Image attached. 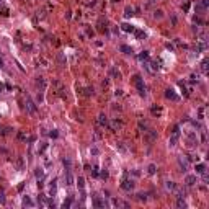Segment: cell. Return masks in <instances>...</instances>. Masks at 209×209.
Returning <instances> with one entry per match:
<instances>
[{
	"mask_svg": "<svg viewBox=\"0 0 209 209\" xmlns=\"http://www.w3.org/2000/svg\"><path fill=\"white\" fill-rule=\"evenodd\" d=\"M132 82H134V85L137 87L139 95H141V96H146V87H144V82H142V77H141V75H134V77H132Z\"/></svg>",
	"mask_w": 209,
	"mask_h": 209,
	"instance_id": "1",
	"label": "cell"
},
{
	"mask_svg": "<svg viewBox=\"0 0 209 209\" xmlns=\"http://www.w3.org/2000/svg\"><path fill=\"white\" fill-rule=\"evenodd\" d=\"M144 139H146L149 144L155 142V141H157V131H154V129H149V131H146V134H144Z\"/></svg>",
	"mask_w": 209,
	"mask_h": 209,
	"instance_id": "2",
	"label": "cell"
},
{
	"mask_svg": "<svg viewBox=\"0 0 209 209\" xmlns=\"http://www.w3.org/2000/svg\"><path fill=\"white\" fill-rule=\"evenodd\" d=\"M121 188H123L124 191H131L132 188H134V181H132V180H129V178H124L123 180V183H121Z\"/></svg>",
	"mask_w": 209,
	"mask_h": 209,
	"instance_id": "3",
	"label": "cell"
},
{
	"mask_svg": "<svg viewBox=\"0 0 209 209\" xmlns=\"http://www.w3.org/2000/svg\"><path fill=\"white\" fill-rule=\"evenodd\" d=\"M108 127L111 131H119L121 127H123V121H119V119H114L111 123H108Z\"/></svg>",
	"mask_w": 209,
	"mask_h": 209,
	"instance_id": "4",
	"label": "cell"
},
{
	"mask_svg": "<svg viewBox=\"0 0 209 209\" xmlns=\"http://www.w3.org/2000/svg\"><path fill=\"white\" fill-rule=\"evenodd\" d=\"M198 144V136H196V132H190L188 134V147H194Z\"/></svg>",
	"mask_w": 209,
	"mask_h": 209,
	"instance_id": "5",
	"label": "cell"
},
{
	"mask_svg": "<svg viewBox=\"0 0 209 209\" xmlns=\"http://www.w3.org/2000/svg\"><path fill=\"white\" fill-rule=\"evenodd\" d=\"M165 96H167L168 100H172V101H178V100H180V98H178V95H175V91L170 90V88H168V90H165Z\"/></svg>",
	"mask_w": 209,
	"mask_h": 209,
	"instance_id": "6",
	"label": "cell"
},
{
	"mask_svg": "<svg viewBox=\"0 0 209 209\" xmlns=\"http://www.w3.org/2000/svg\"><path fill=\"white\" fill-rule=\"evenodd\" d=\"M26 109H28V113H36V104L33 103L30 98L26 100Z\"/></svg>",
	"mask_w": 209,
	"mask_h": 209,
	"instance_id": "7",
	"label": "cell"
},
{
	"mask_svg": "<svg viewBox=\"0 0 209 209\" xmlns=\"http://www.w3.org/2000/svg\"><path fill=\"white\" fill-rule=\"evenodd\" d=\"M108 118H106V116H104V114H100V116H98V124H100V126H103V127H108Z\"/></svg>",
	"mask_w": 209,
	"mask_h": 209,
	"instance_id": "8",
	"label": "cell"
},
{
	"mask_svg": "<svg viewBox=\"0 0 209 209\" xmlns=\"http://www.w3.org/2000/svg\"><path fill=\"white\" fill-rule=\"evenodd\" d=\"M185 183H186L188 186H193L196 183V175H188V177L185 178Z\"/></svg>",
	"mask_w": 209,
	"mask_h": 209,
	"instance_id": "9",
	"label": "cell"
},
{
	"mask_svg": "<svg viewBox=\"0 0 209 209\" xmlns=\"http://www.w3.org/2000/svg\"><path fill=\"white\" fill-rule=\"evenodd\" d=\"M178 165H180V172H186V168H188L186 160H183L181 157H180V159H178Z\"/></svg>",
	"mask_w": 209,
	"mask_h": 209,
	"instance_id": "10",
	"label": "cell"
},
{
	"mask_svg": "<svg viewBox=\"0 0 209 209\" xmlns=\"http://www.w3.org/2000/svg\"><path fill=\"white\" fill-rule=\"evenodd\" d=\"M36 85L39 87L41 90H44V88H46V85H47V82H46V80H44L43 77H38V78H36Z\"/></svg>",
	"mask_w": 209,
	"mask_h": 209,
	"instance_id": "11",
	"label": "cell"
},
{
	"mask_svg": "<svg viewBox=\"0 0 209 209\" xmlns=\"http://www.w3.org/2000/svg\"><path fill=\"white\" fill-rule=\"evenodd\" d=\"M121 30L126 31V33H134V26H131L129 23H123V25H121Z\"/></svg>",
	"mask_w": 209,
	"mask_h": 209,
	"instance_id": "12",
	"label": "cell"
},
{
	"mask_svg": "<svg viewBox=\"0 0 209 209\" xmlns=\"http://www.w3.org/2000/svg\"><path fill=\"white\" fill-rule=\"evenodd\" d=\"M93 206H95V208H104L106 203H104L103 199H100V198H95V199H93Z\"/></svg>",
	"mask_w": 209,
	"mask_h": 209,
	"instance_id": "13",
	"label": "cell"
},
{
	"mask_svg": "<svg viewBox=\"0 0 209 209\" xmlns=\"http://www.w3.org/2000/svg\"><path fill=\"white\" fill-rule=\"evenodd\" d=\"M150 111H152V114H154V116H157V118H159L160 114H162V106H152V108H150Z\"/></svg>",
	"mask_w": 209,
	"mask_h": 209,
	"instance_id": "14",
	"label": "cell"
},
{
	"mask_svg": "<svg viewBox=\"0 0 209 209\" xmlns=\"http://www.w3.org/2000/svg\"><path fill=\"white\" fill-rule=\"evenodd\" d=\"M23 206H25V208H33V206H34V203H33L31 199H30V198H28V196H25V198H23Z\"/></svg>",
	"mask_w": 209,
	"mask_h": 209,
	"instance_id": "15",
	"label": "cell"
},
{
	"mask_svg": "<svg viewBox=\"0 0 209 209\" xmlns=\"http://www.w3.org/2000/svg\"><path fill=\"white\" fill-rule=\"evenodd\" d=\"M65 181H67L65 185H69V186H70V185L74 183V177H72V173H70V172L65 173Z\"/></svg>",
	"mask_w": 209,
	"mask_h": 209,
	"instance_id": "16",
	"label": "cell"
},
{
	"mask_svg": "<svg viewBox=\"0 0 209 209\" xmlns=\"http://www.w3.org/2000/svg\"><path fill=\"white\" fill-rule=\"evenodd\" d=\"M204 172H206V165L204 164H198L196 165V173H201V175H203Z\"/></svg>",
	"mask_w": 209,
	"mask_h": 209,
	"instance_id": "17",
	"label": "cell"
},
{
	"mask_svg": "<svg viewBox=\"0 0 209 209\" xmlns=\"http://www.w3.org/2000/svg\"><path fill=\"white\" fill-rule=\"evenodd\" d=\"M165 188H167L168 191H173V190H177V185H175L173 181H167L165 183Z\"/></svg>",
	"mask_w": 209,
	"mask_h": 209,
	"instance_id": "18",
	"label": "cell"
},
{
	"mask_svg": "<svg viewBox=\"0 0 209 209\" xmlns=\"http://www.w3.org/2000/svg\"><path fill=\"white\" fill-rule=\"evenodd\" d=\"M134 34L137 36V39H144V38H146V33L141 31V30H134Z\"/></svg>",
	"mask_w": 209,
	"mask_h": 209,
	"instance_id": "19",
	"label": "cell"
},
{
	"mask_svg": "<svg viewBox=\"0 0 209 209\" xmlns=\"http://www.w3.org/2000/svg\"><path fill=\"white\" fill-rule=\"evenodd\" d=\"M72 203H74V199H72V198H69V199H65V201L62 203V208H64V209L70 208V206H72Z\"/></svg>",
	"mask_w": 209,
	"mask_h": 209,
	"instance_id": "20",
	"label": "cell"
},
{
	"mask_svg": "<svg viewBox=\"0 0 209 209\" xmlns=\"http://www.w3.org/2000/svg\"><path fill=\"white\" fill-rule=\"evenodd\" d=\"M116 149H118L119 152H127L126 146H124V142H118V144H116Z\"/></svg>",
	"mask_w": 209,
	"mask_h": 209,
	"instance_id": "21",
	"label": "cell"
},
{
	"mask_svg": "<svg viewBox=\"0 0 209 209\" xmlns=\"http://www.w3.org/2000/svg\"><path fill=\"white\" fill-rule=\"evenodd\" d=\"M119 49L123 51L124 54H131V52H132V49H131V47H129V46H126V44H123V46H121V47H119Z\"/></svg>",
	"mask_w": 209,
	"mask_h": 209,
	"instance_id": "22",
	"label": "cell"
},
{
	"mask_svg": "<svg viewBox=\"0 0 209 209\" xmlns=\"http://www.w3.org/2000/svg\"><path fill=\"white\" fill-rule=\"evenodd\" d=\"M34 175H36V178H38V180H41V178L44 177V172H43L41 168H36V170H34Z\"/></svg>",
	"mask_w": 209,
	"mask_h": 209,
	"instance_id": "23",
	"label": "cell"
},
{
	"mask_svg": "<svg viewBox=\"0 0 209 209\" xmlns=\"http://www.w3.org/2000/svg\"><path fill=\"white\" fill-rule=\"evenodd\" d=\"M62 164H64V167H65V170H67V172H70V167H72L70 160H69V159H64V160H62Z\"/></svg>",
	"mask_w": 209,
	"mask_h": 209,
	"instance_id": "24",
	"label": "cell"
},
{
	"mask_svg": "<svg viewBox=\"0 0 209 209\" xmlns=\"http://www.w3.org/2000/svg\"><path fill=\"white\" fill-rule=\"evenodd\" d=\"M77 185L80 190H83V186H85V180H83V177H78L77 178Z\"/></svg>",
	"mask_w": 209,
	"mask_h": 209,
	"instance_id": "25",
	"label": "cell"
},
{
	"mask_svg": "<svg viewBox=\"0 0 209 209\" xmlns=\"http://www.w3.org/2000/svg\"><path fill=\"white\" fill-rule=\"evenodd\" d=\"M177 206H178V208H186V203H185L183 198H178V199H177Z\"/></svg>",
	"mask_w": 209,
	"mask_h": 209,
	"instance_id": "26",
	"label": "cell"
},
{
	"mask_svg": "<svg viewBox=\"0 0 209 209\" xmlns=\"http://www.w3.org/2000/svg\"><path fill=\"white\" fill-rule=\"evenodd\" d=\"M83 95H85V96H90V95H93V88H90V87L83 88Z\"/></svg>",
	"mask_w": 209,
	"mask_h": 209,
	"instance_id": "27",
	"label": "cell"
},
{
	"mask_svg": "<svg viewBox=\"0 0 209 209\" xmlns=\"http://www.w3.org/2000/svg\"><path fill=\"white\" fill-rule=\"evenodd\" d=\"M201 70H203V72H208V59H204L203 60V62H201Z\"/></svg>",
	"mask_w": 209,
	"mask_h": 209,
	"instance_id": "28",
	"label": "cell"
},
{
	"mask_svg": "<svg viewBox=\"0 0 209 209\" xmlns=\"http://www.w3.org/2000/svg\"><path fill=\"white\" fill-rule=\"evenodd\" d=\"M147 172H149L150 175H154V173L157 172V167H155L154 164H150V165H149V168H147Z\"/></svg>",
	"mask_w": 209,
	"mask_h": 209,
	"instance_id": "29",
	"label": "cell"
},
{
	"mask_svg": "<svg viewBox=\"0 0 209 209\" xmlns=\"http://www.w3.org/2000/svg\"><path fill=\"white\" fill-rule=\"evenodd\" d=\"M177 142H178V136H173L172 134V137H170V146H177Z\"/></svg>",
	"mask_w": 209,
	"mask_h": 209,
	"instance_id": "30",
	"label": "cell"
},
{
	"mask_svg": "<svg viewBox=\"0 0 209 209\" xmlns=\"http://www.w3.org/2000/svg\"><path fill=\"white\" fill-rule=\"evenodd\" d=\"M132 12H134V10H132L131 7H127V8L124 10V16H126V18H129V16H131V15H132Z\"/></svg>",
	"mask_w": 209,
	"mask_h": 209,
	"instance_id": "31",
	"label": "cell"
},
{
	"mask_svg": "<svg viewBox=\"0 0 209 209\" xmlns=\"http://www.w3.org/2000/svg\"><path fill=\"white\" fill-rule=\"evenodd\" d=\"M139 59H141V60H147V59H149V52H147V51H144L142 54H139Z\"/></svg>",
	"mask_w": 209,
	"mask_h": 209,
	"instance_id": "32",
	"label": "cell"
},
{
	"mask_svg": "<svg viewBox=\"0 0 209 209\" xmlns=\"http://www.w3.org/2000/svg\"><path fill=\"white\" fill-rule=\"evenodd\" d=\"M16 137H18L20 141H26V134H25V132H23V131H20L18 134H16Z\"/></svg>",
	"mask_w": 209,
	"mask_h": 209,
	"instance_id": "33",
	"label": "cell"
},
{
	"mask_svg": "<svg viewBox=\"0 0 209 209\" xmlns=\"http://www.w3.org/2000/svg\"><path fill=\"white\" fill-rule=\"evenodd\" d=\"M172 134H173V136H178V137H180V126H175V127H173Z\"/></svg>",
	"mask_w": 209,
	"mask_h": 209,
	"instance_id": "34",
	"label": "cell"
},
{
	"mask_svg": "<svg viewBox=\"0 0 209 209\" xmlns=\"http://www.w3.org/2000/svg\"><path fill=\"white\" fill-rule=\"evenodd\" d=\"M25 167V162H23V157H18V170H23Z\"/></svg>",
	"mask_w": 209,
	"mask_h": 209,
	"instance_id": "35",
	"label": "cell"
},
{
	"mask_svg": "<svg viewBox=\"0 0 209 209\" xmlns=\"http://www.w3.org/2000/svg\"><path fill=\"white\" fill-rule=\"evenodd\" d=\"M46 147H47V144H46V142H41V147L38 149V152H39V154H43V152L46 150Z\"/></svg>",
	"mask_w": 209,
	"mask_h": 209,
	"instance_id": "36",
	"label": "cell"
},
{
	"mask_svg": "<svg viewBox=\"0 0 209 209\" xmlns=\"http://www.w3.org/2000/svg\"><path fill=\"white\" fill-rule=\"evenodd\" d=\"M154 18H162V10H155L154 12Z\"/></svg>",
	"mask_w": 209,
	"mask_h": 209,
	"instance_id": "37",
	"label": "cell"
},
{
	"mask_svg": "<svg viewBox=\"0 0 209 209\" xmlns=\"http://www.w3.org/2000/svg\"><path fill=\"white\" fill-rule=\"evenodd\" d=\"M100 177L103 178V180H106L108 178V170H101V173H100Z\"/></svg>",
	"mask_w": 209,
	"mask_h": 209,
	"instance_id": "38",
	"label": "cell"
},
{
	"mask_svg": "<svg viewBox=\"0 0 209 209\" xmlns=\"http://www.w3.org/2000/svg\"><path fill=\"white\" fill-rule=\"evenodd\" d=\"M137 199H139V201H146V199H147V196L144 194V193H139V194H137Z\"/></svg>",
	"mask_w": 209,
	"mask_h": 209,
	"instance_id": "39",
	"label": "cell"
},
{
	"mask_svg": "<svg viewBox=\"0 0 209 209\" xmlns=\"http://www.w3.org/2000/svg\"><path fill=\"white\" fill-rule=\"evenodd\" d=\"M38 64H43V67H46V65H47V60L43 59V57H39V59H38Z\"/></svg>",
	"mask_w": 209,
	"mask_h": 209,
	"instance_id": "40",
	"label": "cell"
},
{
	"mask_svg": "<svg viewBox=\"0 0 209 209\" xmlns=\"http://www.w3.org/2000/svg\"><path fill=\"white\" fill-rule=\"evenodd\" d=\"M199 5L206 10V8H208V5H209V2H208V0H201V3H199Z\"/></svg>",
	"mask_w": 209,
	"mask_h": 209,
	"instance_id": "41",
	"label": "cell"
},
{
	"mask_svg": "<svg viewBox=\"0 0 209 209\" xmlns=\"http://www.w3.org/2000/svg\"><path fill=\"white\" fill-rule=\"evenodd\" d=\"M49 136L52 137V139H56V137L59 136V132H57V131H56V129H54V131H51V132H49Z\"/></svg>",
	"mask_w": 209,
	"mask_h": 209,
	"instance_id": "42",
	"label": "cell"
},
{
	"mask_svg": "<svg viewBox=\"0 0 209 209\" xmlns=\"http://www.w3.org/2000/svg\"><path fill=\"white\" fill-rule=\"evenodd\" d=\"M57 59H59V64H60V65H65V60H64V56H60V54H59V57H57Z\"/></svg>",
	"mask_w": 209,
	"mask_h": 209,
	"instance_id": "43",
	"label": "cell"
},
{
	"mask_svg": "<svg viewBox=\"0 0 209 209\" xmlns=\"http://www.w3.org/2000/svg\"><path fill=\"white\" fill-rule=\"evenodd\" d=\"M188 8H190V2H185V5H183V12H188Z\"/></svg>",
	"mask_w": 209,
	"mask_h": 209,
	"instance_id": "44",
	"label": "cell"
},
{
	"mask_svg": "<svg viewBox=\"0 0 209 209\" xmlns=\"http://www.w3.org/2000/svg\"><path fill=\"white\" fill-rule=\"evenodd\" d=\"M150 65H152V67H150V70H157V69H159V64H157V62H152Z\"/></svg>",
	"mask_w": 209,
	"mask_h": 209,
	"instance_id": "45",
	"label": "cell"
},
{
	"mask_svg": "<svg viewBox=\"0 0 209 209\" xmlns=\"http://www.w3.org/2000/svg\"><path fill=\"white\" fill-rule=\"evenodd\" d=\"M10 131H12V129H10V127H7L5 131H2V134H3V136H7V134H10Z\"/></svg>",
	"mask_w": 209,
	"mask_h": 209,
	"instance_id": "46",
	"label": "cell"
},
{
	"mask_svg": "<svg viewBox=\"0 0 209 209\" xmlns=\"http://www.w3.org/2000/svg\"><path fill=\"white\" fill-rule=\"evenodd\" d=\"M91 154H93V155H98V149H96V147H91Z\"/></svg>",
	"mask_w": 209,
	"mask_h": 209,
	"instance_id": "47",
	"label": "cell"
},
{
	"mask_svg": "<svg viewBox=\"0 0 209 209\" xmlns=\"http://www.w3.org/2000/svg\"><path fill=\"white\" fill-rule=\"evenodd\" d=\"M100 137H101V132L96 131V132H95V141H96V139H100Z\"/></svg>",
	"mask_w": 209,
	"mask_h": 209,
	"instance_id": "48",
	"label": "cell"
},
{
	"mask_svg": "<svg viewBox=\"0 0 209 209\" xmlns=\"http://www.w3.org/2000/svg\"><path fill=\"white\" fill-rule=\"evenodd\" d=\"M114 95H116V96H121V95H123V90H116V91H114Z\"/></svg>",
	"mask_w": 209,
	"mask_h": 209,
	"instance_id": "49",
	"label": "cell"
},
{
	"mask_svg": "<svg viewBox=\"0 0 209 209\" xmlns=\"http://www.w3.org/2000/svg\"><path fill=\"white\" fill-rule=\"evenodd\" d=\"M23 188H25V183H20L18 185V191H23Z\"/></svg>",
	"mask_w": 209,
	"mask_h": 209,
	"instance_id": "50",
	"label": "cell"
},
{
	"mask_svg": "<svg viewBox=\"0 0 209 209\" xmlns=\"http://www.w3.org/2000/svg\"><path fill=\"white\" fill-rule=\"evenodd\" d=\"M0 201H2V203H5V194H3V193L0 194Z\"/></svg>",
	"mask_w": 209,
	"mask_h": 209,
	"instance_id": "51",
	"label": "cell"
},
{
	"mask_svg": "<svg viewBox=\"0 0 209 209\" xmlns=\"http://www.w3.org/2000/svg\"><path fill=\"white\" fill-rule=\"evenodd\" d=\"M0 67H3V60L0 59Z\"/></svg>",
	"mask_w": 209,
	"mask_h": 209,
	"instance_id": "52",
	"label": "cell"
},
{
	"mask_svg": "<svg viewBox=\"0 0 209 209\" xmlns=\"http://www.w3.org/2000/svg\"><path fill=\"white\" fill-rule=\"evenodd\" d=\"M3 90V83H0V91Z\"/></svg>",
	"mask_w": 209,
	"mask_h": 209,
	"instance_id": "53",
	"label": "cell"
}]
</instances>
